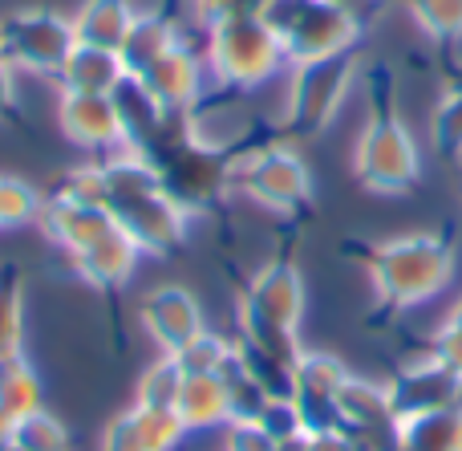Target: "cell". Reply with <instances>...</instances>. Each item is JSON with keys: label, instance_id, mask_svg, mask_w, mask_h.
<instances>
[{"label": "cell", "instance_id": "1", "mask_svg": "<svg viewBox=\"0 0 462 451\" xmlns=\"http://www.w3.org/2000/svg\"><path fill=\"white\" fill-rule=\"evenodd\" d=\"M377 297L390 309H414L442 293L455 277V244L447 232H410L369 249Z\"/></svg>", "mask_w": 462, "mask_h": 451}, {"label": "cell", "instance_id": "2", "mask_svg": "<svg viewBox=\"0 0 462 451\" xmlns=\"http://www.w3.org/2000/svg\"><path fill=\"white\" fill-rule=\"evenodd\" d=\"M353 167H357L361 183L377 195H402L422 175V159H418L414 138H410V130L393 114H377L361 130L357 151H353Z\"/></svg>", "mask_w": 462, "mask_h": 451}, {"label": "cell", "instance_id": "3", "mask_svg": "<svg viewBox=\"0 0 462 451\" xmlns=\"http://www.w3.org/2000/svg\"><path fill=\"white\" fill-rule=\"evenodd\" d=\"M280 37L272 33V24L263 16H231L219 29V61L231 78L255 81L268 78L280 61Z\"/></svg>", "mask_w": 462, "mask_h": 451}, {"label": "cell", "instance_id": "4", "mask_svg": "<svg viewBox=\"0 0 462 451\" xmlns=\"http://www.w3.org/2000/svg\"><path fill=\"white\" fill-rule=\"evenodd\" d=\"M390 395H393V411H398V423H402V419H414V415H430V411H442V407L462 403V379L430 354L410 366L390 387Z\"/></svg>", "mask_w": 462, "mask_h": 451}, {"label": "cell", "instance_id": "5", "mask_svg": "<svg viewBox=\"0 0 462 451\" xmlns=\"http://www.w3.org/2000/svg\"><path fill=\"white\" fill-rule=\"evenodd\" d=\"M300 86H296V110L309 122H325L337 110L345 94V81H349V65L341 57H325V61H309L300 70Z\"/></svg>", "mask_w": 462, "mask_h": 451}, {"label": "cell", "instance_id": "6", "mask_svg": "<svg viewBox=\"0 0 462 451\" xmlns=\"http://www.w3.org/2000/svg\"><path fill=\"white\" fill-rule=\"evenodd\" d=\"M255 187L272 203H296L309 195V171L300 167L296 155H268L255 167Z\"/></svg>", "mask_w": 462, "mask_h": 451}, {"label": "cell", "instance_id": "7", "mask_svg": "<svg viewBox=\"0 0 462 451\" xmlns=\"http://www.w3.org/2000/svg\"><path fill=\"white\" fill-rule=\"evenodd\" d=\"M410 13L430 37H462V0H410Z\"/></svg>", "mask_w": 462, "mask_h": 451}, {"label": "cell", "instance_id": "8", "mask_svg": "<svg viewBox=\"0 0 462 451\" xmlns=\"http://www.w3.org/2000/svg\"><path fill=\"white\" fill-rule=\"evenodd\" d=\"M434 358H439L447 371H455L462 379V297L455 301V309H450L447 317H442L439 334H434Z\"/></svg>", "mask_w": 462, "mask_h": 451}]
</instances>
